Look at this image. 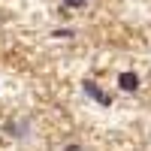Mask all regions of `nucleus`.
Masks as SVG:
<instances>
[{
    "label": "nucleus",
    "mask_w": 151,
    "mask_h": 151,
    "mask_svg": "<svg viewBox=\"0 0 151 151\" xmlns=\"http://www.w3.org/2000/svg\"><path fill=\"white\" fill-rule=\"evenodd\" d=\"M85 94L91 97V100H97L100 106H109V103H112V97L100 91V88H97V82H85Z\"/></svg>",
    "instance_id": "1"
},
{
    "label": "nucleus",
    "mask_w": 151,
    "mask_h": 151,
    "mask_svg": "<svg viewBox=\"0 0 151 151\" xmlns=\"http://www.w3.org/2000/svg\"><path fill=\"white\" fill-rule=\"evenodd\" d=\"M88 3V0H64V6H70V9H82Z\"/></svg>",
    "instance_id": "3"
},
{
    "label": "nucleus",
    "mask_w": 151,
    "mask_h": 151,
    "mask_svg": "<svg viewBox=\"0 0 151 151\" xmlns=\"http://www.w3.org/2000/svg\"><path fill=\"white\" fill-rule=\"evenodd\" d=\"M55 36L58 40H67V36H73V30H55Z\"/></svg>",
    "instance_id": "4"
},
{
    "label": "nucleus",
    "mask_w": 151,
    "mask_h": 151,
    "mask_svg": "<svg viewBox=\"0 0 151 151\" xmlns=\"http://www.w3.org/2000/svg\"><path fill=\"white\" fill-rule=\"evenodd\" d=\"M118 85H121V91H136V88H139V76H136L133 70H127V73H121L118 76Z\"/></svg>",
    "instance_id": "2"
}]
</instances>
